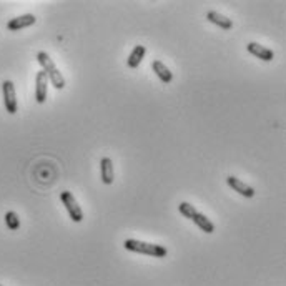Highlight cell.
<instances>
[{
  "label": "cell",
  "instance_id": "cell-13",
  "mask_svg": "<svg viewBox=\"0 0 286 286\" xmlns=\"http://www.w3.org/2000/svg\"><path fill=\"white\" fill-rule=\"evenodd\" d=\"M147 54V49L143 47V45H136V47L132 50V54L128 55V60H127V65L130 68H138V65L141 63L143 57Z\"/></svg>",
  "mask_w": 286,
  "mask_h": 286
},
{
  "label": "cell",
  "instance_id": "cell-4",
  "mask_svg": "<svg viewBox=\"0 0 286 286\" xmlns=\"http://www.w3.org/2000/svg\"><path fill=\"white\" fill-rule=\"evenodd\" d=\"M2 92H4V105H5V110H7L10 115L17 113L18 105H17V95H15L14 82L5 80L2 83Z\"/></svg>",
  "mask_w": 286,
  "mask_h": 286
},
{
  "label": "cell",
  "instance_id": "cell-16",
  "mask_svg": "<svg viewBox=\"0 0 286 286\" xmlns=\"http://www.w3.org/2000/svg\"><path fill=\"white\" fill-rule=\"evenodd\" d=\"M0 286H2V284H0Z\"/></svg>",
  "mask_w": 286,
  "mask_h": 286
},
{
  "label": "cell",
  "instance_id": "cell-1",
  "mask_svg": "<svg viewBox=\"0 0 286 286\" xmlns=\"http://www.w3.org/2000/svg\"><path fill=\"white\" fill-rule=\"evenodd\" d=\"M123 246L128 251H135V253H141V255H148L153 258H165L168 255V250L161 245H155V243H145V242H138V240H125Z\"/></svg>",
  "mask_w": 286,
  "mask_h": 286
},
{
  "label": "cell",
  "instance_id": "cell-9",
  "mask_svg": "<svg viewBox=\"0 0 286 286\" xmlns=\"http://www.w3.org/2000/svg\"><path fill=\"white\" fill-rule=\"evenodd\" d=\"M100 177L102 181L105 185H112L113 180H115V172H113V161L112 158L108 157H103L100 161Z\"/></svg>",
  "mask_w": 286,
  "mask_h": 286
},
{
  "label": "cell",
  "instance_id": "cell-5",
  "mask_svg": "<svg viewBox=\"0 0 286 286\" xmlns=\"http://www.w3.org/2000/svg\"><path fill=\"white\" fill-rule=\"evenodd\" d=\"M49 95V79L45 72L40 70L35 77V100L37 103H45Z\"/></svg>",
  "mask_w": 286,
  "mask_h": 286
},
{
  "label": "cell",
  "instance_id": "cell-12",
  "mask_svg": "<svg viewBox=\"0 0 286 286\" xmlns=\"http://www.w3.org/2000/svg\"><path fill=\"white\" fill-rule=\"evenodd\" d=\"M152 68L153 72L157 74L158 79L163 82V83H172L173 80V74L170 70H168V67L163 63V62H160V60H153L152 62Z\"/></svg>",
  "mask_w": 286,
  "mask_h": 286
},
{
  "label": "cell",
  "instance_id": "cell-15",
  "mask_svg": "<svg viewBox=\"0 0 286 286\" xmlns=\"http://www.w3.org/2000/svg\"><path fill=\"white\" fill-rule=\"evenodd\" d=\"M178 211L183 214V217H186V218H190L192 214L197 211V208H195L193 205H190V203H186V201H183V203H180L178 205Z\"/></svg>",
  "mask_w": 286,
  "mask_h": 286
},
{
  "label": "cell",
  "instance_id": "cell-11",
  "mask_svg": "<svg viewBox=\"0 0 286 286\" xmlns=\"http://www.w3.org/2000/svg\"><path fill=\"white\" fill-rule=\"evenodd\" d=\"M190 220L198 226V228L201 230V231H205V233H208V235H210V233H213L214 231V225L210 222V220H208L203 213H200V211H195L192 217H190Z\"/></svg>",
  "mask_w": 286,
  "mask_h": 286
},
{
  "label": "cell",
  "instance_id": "cell-8",
  "mask_svg": "<svg viewBox=\"0 0 286 286\" xmlns=\"http://www.w3.org/2000/svg\"><path fill=\"white\" fill-rule=\"evenodd\" d=\"M226 183H228L233 190H235L236 193H240L245 198H253V197H255V190H253L250 185H246L245 181L238 180L236 177H228V178H226Z\"/></svg>",
  "mask_w": 286,
  "mask_h": 286
},
{
  "label": "cell",
  "instance_id": "cell-3",
  "mask_svg": "<svg viewBox=\"0 0 286 286\" xmlns=\"http://www.w3.org/2000/svg\"><path fill=\"white\" fill-rule=\"evenodd\" d=\"M60 200H62V203L65 205V208H67L72 222L80 223L83 220V210L79 206V203H77V200H75L74 195H72V192H62Z\"/></svg>",
  "mask_w": 286,
  "mask_h": 286
},
{
  "label": "cell",
  "instance_id": "cell-10",
  "mask_svg": "<svg viewBox=\"0 0 286 286\" xmlns=\"http://www.w3.org/2000/svg\"><path fill=\"white\" fill-rule=\"evenodd\" d=\"M206 18H208V22H211L214 23L217 27L220 29H223V30H230L233 27V22H231V18L228 17H225L222 14H218V12H214V10H210L206 14Z\"/></svg>",
  "mask_w": 286,
  "mask_h": 286
},
{
  "label": "cell",
  "instance_id": "cell-14",
  "mask_svg": "<svg viewBox=\"0 0 286 286\" xmlns=\"http://www.w3.org/2000/svg\"><path fill=\"white\" fill-rule=\"evenodd\" d=\"M5 225H7V228L15 231L20 228V220H18V214L15 211H7L5 213Z\"/></svg>",
  "mask_w": 286,
  "mask_h": 286
},
{
  "label": "cell",
  "instance_id": "cell-7",
  "mask_svg": "<svg viewBox=\"0 0 286 286\" xmlns=\"http://www.w3.org/2000/svg\"><path fill=\"white\" fill-rule=\"evenodd\" d=\"M35 22H37L35 15H32V14H25V15L15 17V18H12V20H9L7 29H9L10 32H17V30H22V29L30 27V25H34Z\"/></svg>",
  "mask_w": 286,
  "mask_h": 286
},
{
  "label": "cell",
  "instance_id": "cell-6",
  "mask_svg": "<svg viewBox=\"0 0 286 286\" xmlns=\"http://www.w3.org/2000/svg\"><path fill=\"white\" fill-rule=\"evenodd\" d=\"M246 50H248L251 55L258 57L259 60H263V62H271L273 58H275V52H273L271 49H268V47H263V45H259L256 42H250L248 45H246Z\"/></svg>",
  "mask_w": 286,
  "mask_h": 286
},
{
  "label": "cell",
  "instance_id": "cell-2",
  "mask_svg": "<svg viewBox=\"0 0 286 286\" xmlns=\"http://www.w3.org/2000/svg\"><path fill=\"white\" fill-rule=\"evenodd\" d=\"M37 60H38V63L42 65V70L45 72L47 79L52 82V85H54L57 90L65 88V79H63V75L60 74V72H58V68L55 67L54 60H52L47 52H38V54H37Z\"/></svg>",
  "mask_w": 286,
  "mask_h": 286
}]
</instances>
